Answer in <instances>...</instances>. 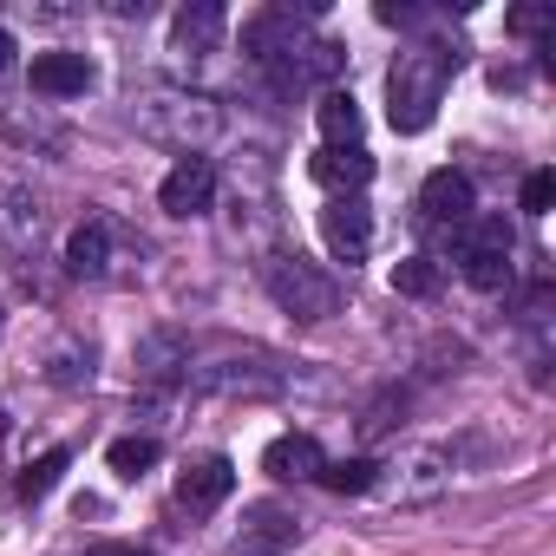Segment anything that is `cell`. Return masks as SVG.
Returning <instances> with one entry per match:
<instances>
[{
    "label": "cell",
    "mask_w": 556,
    "mask_h": 556,
    "mask_svg": "<svg viewBox=\"0 0 556 556\" xmlns=\"http://www.w3.org/2000/svg\"><path fill=\"white\" fill-rule=\"evenodd\" d=\"M549 203H556V177H549V170H530V177H523V210L543 216Z\"/></svg>",
    "instance_id": "cell-22"
},
{
    "label": "cell",
    "mask_w": 556,
    "mask_h": 556,
    "mask_svg": "<svg viewBox=\"0 0 556 556\" xmlns=\"http://www.w3.org/2000/svg\"><path fill=\"white\" fill-rule=\"evenodd\" d=\"M229 491H236V465H229L223 452L190 458V465L177 471V504H184V510H216Z\"/></svg>",
    "instance_id": "cell-10"
},
{
    "label": "cell",
    "mask_w": 556,
    "mask_h": 556,
    "mask_svg": "<svg viewBox=\"0 0 556 556\" xmlns=\"http://www.w3.org/2000/svg\"><path fill=\"white\" fill-rule=\"evenodd\" d=\"M510 249H517L510 223H504V216H478L471 236H465V255H458V262H465V282L484 289V295L504 289V282H510Z\"/></svg>",
    "instance_id": "cell-3"
},
{
    "label": "cell",
    "mask_w": 556,
    "mask_h": 556,
    "mask_svg": "<svg viewBox=\"0 0 556 556\" xmlns=\"http://www.w3.org/2000/svg\"><path fill=\"white\" fill-rule=\"evenodd\" d=\"M302 536V517L289 504H249L242 530L229 536V556H289Z\"/></svg>",
    "instance_id": "cell-5"
},
{
    "label": "cell",
    "mask_w": 556,
    "mask_h": 556,
    "mask_svg": "<svg viewBox=\"0 0 556 556\" xmlns=\"http://www.w3.org/2000/svg\"><path fill=\"white\" fill-rule=\"evenodd\" d=\"M223 27H229V14L216 8V0H190V8H177V21H170L177 53H216Z\"/></svg>",
    "instance_id": "cell-12"
},
{
    "label": "cell",
    "mask_w": 556,
    "mask_h": 556,
    "mask_svg": "<svg viewBox=\"0 0 556 556\" xmlns=\"http://www.w3.org/2000/svg\"><path fill=\"white\" fill-rule=\"evenodd\" d=\"M14 53H21V47H14V34H8V27H0V79H8V73H14Z\"/></svg>",
    "instance_id": "cell-26"
},
{
    "label": "cell",
    "mask_w": 556,
    "mask_h": 556,
    "mask_svg": "<svg viewBox=\"0 0 556 556\" xmlns=\"http://www.w3.org/2000/svg\"><path fill=\"white\" fill-rule=\"evenodd\" d=\"M53 380H60V387H86V380H92V348H86V354H79V348H60V354H53Z\"/></svg>",
    "instance_id": "cell-21"
},
{
    "label": "cell",
    "mask_w": 556,
    "mask_h": 556,
    "mask_svg": "<svg viewBox=\"0 0 556 556\" xmlns=\"http://www.w3.org/2000/svg\"><path fill=\"white\" fill-rule=\"evenodd\" d=\"M66 465H73V452H40V458L14 478V497H21V504H40V497L66 478Z\"/></svg>",
    "instance_id": "cell-17"
},
{
    "label": "cell",
    "mask_w": 556,
    "mask_h": 556,
    "mask_svg": "<svg viewBox=\"0 0 556 556\" xmlns=\"http://www.w3.org/2000/svg\"><path fill=\"white\" fill-rule=\"evenodd\" d=\"M315 118H321L328 144H361V105H354V92H321Z\"/></svg>",
    "instance_id": "cell-16"
},
{
    "label": "cell",
    "mask_w": 556,
    "mask_h": 556,
    "mask_svg": "<svg viewBox=\"0 0 556 556\" xmlns=\"http://www.w3.org/2000/svg\"><path fill=\"white\" fill-rule=\"evenodd\" d=\"M419 223L426 229H465L471 223V177L465 170H432L419 184Z\"/></svg>",
    "instance_id": "cell-8"
},
{
    "label": "cell",
    "mask_w": 556,
    "mask_h": 556,
    "mask_svg": "<svg viewBox=\"0 0 556 556\" xmlns=\"http://www.w3.org/2000/svg\"><path fill=\"white\" fill-rule=\"evenodd\" d=\"M439 262L432 255H406V262H393V295H413V302H426V295H439Z\"/></svg>",
    "instance_id": "cell-19"
},
{
    "label": "cell",
    "mask_w": 556,
    "mask_h": 556,
    "mask_svg": "<svg viewBox=\"0 0 556 556\" xmlns=\"http://www.w3.org/2000/svg\"><path fill=\"white\" fill-rule=\"evenodd\" d=\"M510 27H517V34H543V27H549V8H517Z\"/></svg>",
    "instance_id": "cell-24"
},
{
    "label": "cell",
    "mask_w": 556,
    "mask_h": 556,
    "mask_svg": "<svg viewBox=\"0 0 556 556\" xmlns=\"http://www.w3.org/2000/svg\"><path fill=\"white\" fill-rule=\"evenodd\" d=\"M302 47H308V34H302V14H295V8H262V14L242 21V53H249L255 66H275V73H282Z\"/></svg>",
    "instance_id": "cell-4"
},
{
    "label": "cell",
    "mask_w": 556,
    "mask_h": 556,
    "mask_svg": "<svg viewBox=\"0 0 556 556\" xmlns=\"http://www.w3.org/2000/svg\"><path fill=\"white\" fill-rule=\"evenodd\" d=\"M458 73V53H445V47H413V53H400L393 60V73H387V118H393V131H426L432 118H439V99H445V79Z\"/></svg>",
    "instance_id": "cell-1"
},
{
    "label": "cell",
    "mask_w": 556,
    "mask_h": 556,
    "mask_svg": "<svg viewBox=\"0 0 556 556\" xmlns=\"http://www.w3.org/2000/svg\"><path fill=\"white\" fill-rule=\"evenodd\" d=\"M321 242L334 249V262H367V249H374V210L361 197H328Z\"/></svg>",
    "instance_id": "cell-7"
},
{
    "label": "cell",
    "mask_w": 556,
    "mask_h": 556,
    "mask_svg": "<svg viewBox=\"0 0 556 556\" xmlns=\"http://www.w3.org/2000/svg\"><path fill=\"white\" fill-rule=\"evenodd\" d=\"M374 14H380V27H419V21H426L419 8H406V0H380Z\"/></svg>",
    "instance_id": "cell-23"
},
{
    "label": "cell",
    "mask_w": 556,
    "mask_h": 556,
    "mask_svg": "<svg viewBox=\"0 0 556 556\" xmlns=\"http://www.w3.org/2000/svg\"><path fill=\"white\" fill-rule=\"evenodd\" d=\"M315 484H328L334 497H361V491L380 484V465H374V458H334V465H321Z\"/></svg>",
    "instance_id": "cell-18"
},
{
    "label": "cell",
    "mask_w": 556,
    "mask_h": 556,
    "mask_svg": "<svg viewBox=\"0 0 556 556\" xmlns=\"http://www.w3.org/2000/svg\"><path fill=\"white\" fill-rule=\"evenodd\" d=\"M262 289H268L275 308L295 315V321H328L341 308V282H334L321 262H308L302 249H275L262 262Z\"/></svg>",
    "instance_id": "cell-2"
},
{
    "label": "cell",
    "mask_w": 556,
    "mask_h": 556,
    "mask_svg": "<svg viewBox=\"0 0 556 556\" xmlns=\"http://www.w3.org/2000/svg\"><path fill=\"white\" fill-rule=\"evenodd\" d=\"M157 203H164V216H203L210 203H216V164L210 157H177L170 164V177L157 184Z\"/></svg>",
    "instance_id": "cell-6"
},
{
    "label": "cell",
    "mask_w": 556,
    "mask_h": 556,
    "mask_svg": "<svg viewBox=\"0 0 556 556\" xmlns=\"http://www.w3.org/2000/svg\"><path fill=\"white\" fill-rule=\"evenodd\" d=\"M86 556H151V549L144 543H92Z\"/></svg>",
    "instance_id": "cell-25"
},
{
    "label": "cell",
    "mask_w": 556,
    "mask_h": 556,
    "mask_svg": "<svg viewBox=\"0 0 556 556\" xmlns=\"http://www.w3.org/2000/svg\"><path fill=\"white\" fill-rule=\"evenodd\" d=\"M105 465L131 484V478H144L151 465H157V439H144V432H131V439H112V452H105Z\"/></svg>",
    "instance_id": "cell-20"
},
{
    "label": "cell",
    "mask_w": 556,
    "mask_h": 556,
    "mask_svg": "<svg viewBox=\"0 0 556 556\" xmlns=\"http://www.w3.org/2000/svg\"><path fill=\"white\" fill-rule=\"evenodd\" d=\"M86 86H92L86 53H40V60H34V92H47V99H79Z\"/></svg>",
    "instance_id": "cell-13"
},
{
    "label": "cell",
    "mask_w": 556,
    "mask_h": 556,
    "mask_svg": "<svg viewBox=\"0 0 556 556\" xmlns=\"http://www.w3.org/2000/svg\"><path fill=\"white\" fill-rule=\"evenodd\" d=\"M321 465H328V452H321L308 432H282V439L262 452V471H268V478H295V484H302V478H321Z\"/></svg>",
    "instance_id": "cell-11"
},
{
    "label": "cell",
    "mask_w": 556,
    "mask_h": 556,
    "mask_svg": "<svg viewBox=\"0 0 556 556\" xmlns=\"http://www.w3.org/2000/svg\"><path fill=\"white\" fill-rule=\"evenodd\" d=\"M184 367H190V348H184L177 334H151V341H138V374H144V380L164 387V380H177Z\"/></svg>",
    "instance_id": "cell-15"
},
{
    "label": "cell",
    "mask_w": 556,
    "mask_h": 556,
    "mask_svg": "<svg viewBox=\"0 0 556 556\" xmlns=\"http://www.w3.org/2000/svg\"><path fill=\"white\" fill-rule=\"evenodd\" d=\"M105 262H112V229L105 223H79L66 236V268L73 275H105Z\"/></svg>",
    "instance_id": "cell-14"
},
{
    "label": "cell",
    "mask_w": 556,
    "mask_h": 556,
    "mask_svg": "<svg viewBox=\"0 0 556 556\" xmlns=\"http://www.w3.org/2000/svg\"><path fill=\"white\" fill-rule=\"evenodd\" d=\"M308 170H315V184L334 190V197H361V190L374 184V157H367L361 144H321V151L308 157Z\"/></svg>",
    "instance_id": "cell-9"
}]
</instances>
